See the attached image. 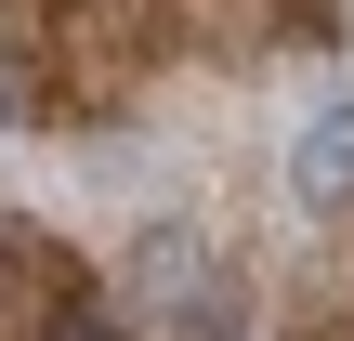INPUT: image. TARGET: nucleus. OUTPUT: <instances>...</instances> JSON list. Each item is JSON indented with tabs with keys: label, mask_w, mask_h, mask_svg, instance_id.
<instances>
[{
	"label": "nucleus",
	"mask_w": 354,
	"mask_h": 341,
	"mask_svg": "<svg viewBox=\"0 0 354 341\" xmlns=\"http://www.w3.org/2000/svg\"><path fill=\"white\" fill-rule=\"evenodd\" d=\"M289 197H302V210H342V197H354V92H328V105L302 118V145H289Z\"/></svg>",
	"instance_id": "1"
},
{
	"label": "nucleus",
	"mask_w": 354,
	"mask_h": 341,
	"mask_svg": "<svg viewBox=\"0 0 354 341\" xmlns=\"http://www.w3.org/2000/svg\"><path fill=\"white\" fill-rule=\"evenodd\" d=\"M39 341H131V329H118V315H92V302H53V329H39Z\"/></svg>",
	"instance_id": "2"
}]
</instances>
